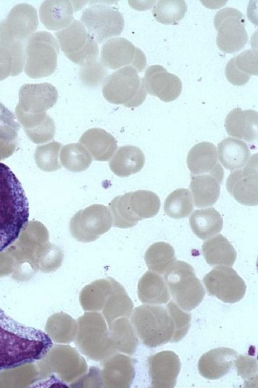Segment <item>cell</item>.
Returning a JSON list of instances; mask_svg holds the SVG:
<instances>
[{
	"instance_id": "obj_1",
	"label": "cell",
	"mask_w": 258,
	"mask_h": 388,
	"mask_svg": "<svg viewBox=\"0 0 258 388\" xmlns=\"http://www.w3.org/2000/svg\"><path fill=\"white\" fill-rule=\"evenodd\" d=\"M52 347L48 334L19 322L0 308V372L40 360Z\"/></svg>"
},
{
	"instance_id": "obj_2",
	"label": "cell",
	"mask_w": 258,
	"mask_h": 388,
	"mask_svg": "<svg viewBox=\"0 0 258 388\" xmlns=\"http://www.w3.org/2000/svg\"><path fill=\"white\" fill-rule=\"evenodd\" d=\"M29 217V203L20 181L0 162V252L18 238Z\"/></svg>"
},
{
	"instance_id": "obj_3",
	"label": "cell",
	"mask_w": 258,
	"mask_h": 388,
	"mask_svg": "<svg viewBox=\"0 0 258 388\" xmlns=\"http://www.w3.org/2000/svg\"><path fill=\"white\" fill-rule=\"evenodd\" d=\"M77 321L78 329L74 341L83 354L92 360L102 361L117 353L101 314L87 312Z\"/></svg>"
},
{
	"instance_id": "obj_4",
	"label": "cell",
	"mask_w": 258,
	"mask_h": 388,
	"mask_svg": "<svg viewBox=\"0 0 258 388\" xmlns=\"http://www.w3.org/2000/svg\"><path fill=\"white\" fill-rule=\"evenodd\" d=\"M131 323L137 336L149 348L171 341L174 326L166 308L158 305L144 304L134 309Z\"/></svg>"
},
{
	"instance_id": "obj_5",
	"label": "cell",
	"mask_w": 258,
	"mask_h": 388,
	"mask_svg": "<svg viewBox=\"0 0 258 388\" xmlns=\"http://www.w3.org/2000/svg\"><path fill=\"white\" fill-rule=\"evenodd\" d=\"M114 227L127 228L139 221L156 215L160 207L159 197L154 192L138 190L115 197L108 204Z\"/></svg>"
},
{
	"instance_id": "obj_6",
	"label": "cell",
	"mask_w": 258,
	"mask_h": 388,
	"mask_svg": "<svg viewBox=\"0 0 258 388\" xmlns=\"http://www.w3.org/2000/svg\"><path fill=\"white\" fill-rule=\"evenodd\" d=\"M164 280L176 304L190 311L202 301L205 295L193 267L183 261H175L164 273Z\"/></svg>"
},
{
	"instance_id": "obj_7",
	"label": "cell",
	"mask_w": 258,
	"mask_h": 388,
	"mask_svg": "<svg viewBox=\"0 0 258 388\" xmlns=\"http://www.w3.org/2000/svg\"><path fill=\"white\" fill-rule=\"evenodd\" d=\"M131 66L121 68L107 76L103 82L102 93L109 103L136 108L145 100L147 91L143 78Z\"/></svg>"
},
{
	"instance_id": "obj_8",
	"label": "cell",
	"mask_w": 258,
	"mask_h": 388,
	"mask_svg": "<svg viewBox=\"0 0 258 388\" xmlns=\"http://www.w3.org/2000/svg\"><path fill=\"white\" fill-rule=\"evenodd\" d=\"M59 47L55 37L46 31H39L28 39L25 50L26 74L37 79L51 75L57 67Z\"/></svg>"
},
{
	"instance_id": "obj_9",
	"label": "cell",
	"mask_w": 258,
	"mask_h": 388,
	"mask_svg": "<svg viewBox=\"0 0 258 388\" xmlns=\"http://www.w3.org/2000/svg\"><path fill=\"white\" fill-rule=\"evenodd\" d=\"M93 2L83 10L80 18L90 35L99 43L120 35L124 22L117 8L108 2Z\"/></svg>"
},
{
	"instance_id": "obj_10",
	"label": "cell",
	"mask_w": 258,
	"mask_h": 388,
	"mask_svg": "<svg viewBox=\"0 0 258 388\" xmlns=\"http://www.w3.org/2000/svg\"><path fill=\"white\" fill-rule=\"evenodd\" d=\"M55 35L59 47L74 63L83 66L97 59L99 54L97 42L81 22L73 20L68 26L56 32Z\"/></svg>"
},
{
	"instance_id": "obj_11",
	"label": "cell",
	"mask_w": 258,
	"mask_h": 388,
	"mask_svg": "<svg viewBox=\"0 0 258 388\" xmlns=\"http://www.w3.org/2000/svg\"><path fill=\"white\" fill-rule=\"evenodd\" d=\"M214 24L218 31L217 44L221 51L232 54L241 50L247 43L245 18L237 9L230 7L221 9L216 13Z\"/></svg>"
},
{
	"instance_id": "obj_12",
	"label": "cell",
	"mask_w": 258,
	"mask_h": 388,
	"mask_svg": "<svg viewBox=\"0 0 258 388\" xmlns=\"http://www.w3.org/2000/svg\"><path fill=\"white\" fill-rule=\"evenodd\" d=\"M112 223L110 212L105 206L93 204L76 212L70 220L69 228L74 238L89 243L107 232Z\"/></svg>"
},
{
	"instance_id": "obj_13",
	"label": "cell",
	"mask_w": 258,
	"mask_h": 388,
	"mask_svg": "<svg viewBox=\"0 0 258 388\" xmlns=\"http://www.w3.org/2000/svg\"><path fill=\"white\" fill-rule=\"evenodd\" d=\"M209 295L225 303H234L240 301L246 292L243 280L230 267H214L203 279Z\"/></svg>"
},
{
	"instance_id": "obj_14",
	"label": "cell",
	"mask_w": 258,
	"mask_h": 388,
	"mask_svg": "<svg viewBox=\"0 0 258 388\" xmlns=\"http://www.w3.org/2000/svg\"><path fill=\"white\" fill-rule=\"evenodd\" d=\"M226 186L229 193L239 203L256 206L258 203L257 154L249 157L242 168L233 170L227 178Z\"/></svg>"
},
{
	"instance_id": "obj_15",
	"label": "cell",
	"mask_w": 258,
	"mask_h": 388,
	"mask_svg": "<svg viewBox=\"0 0 258 388\" xmlns=\"http://www.w3.org/2000/svg\"><path fill=\"white\" fill-rule=\"evenodd\" d=\"M38 24L37 10L33 6L27 3L16 5L0 22V40L24 43L35 31Z\"/></svg>"
},
{
	"instance_id": "obj_16",
	"label": "cell",
	"mask_w": 258,
	"mask_h": 388,
	"mask_svg": "<svg viewBox=\"0 0 258 388\" xmlns=\"http://www.w3.org/2000/svg\"><path fill=\"white\" fill-rule=\"evenodd\" d=\"M100 55L102 63L113 70L131 66L141 72L146 65L144 53L123 37H113L106 41L102 46Z\"/></svg>"
},
{
	"instance_id": "obj_17",
	"label": "cell",
	"mask_w": 258,
	"mask_h": 388,
	"mask_svg": "<svg viewBox=\"0 0 258 388\" xmlns=\"http://www.w3.org/2000/svg\"><path fill=\"white\" fill-rule=\"evenodd\" d=\"M147 93L165 102L175 100L180 94L182 82L175 74L169 73L163 66L154 65L146 70L143 78Z\"/></svg>"
},
{
	"instance_id": "obj_18",
	"label": "cell",
	"mask_w": 258,
	"mask_h": 388,
	"mask_svg": "<svg viewBox=\"0 0 258 388\" xmlns=\"http://www.w3.org/2000/svg\"><path fill=\"white\" fill-rule=\"evenodd\" d=\"M148 366L152 387H173L179 373L181 363L171 351H163L149 357Z\"/></svg>"
},
{
	"instance_id": "obj_19",
	"label": "cell",
	"mask_w": 258,
	"mask_h": 388,
	"mask_svg": "<svg viewBox=\"0 0 258 388\" xmlns=\"http://www.w3.org/2000/svg\"><path fill=\"white\" fill-rule=\"evenodd\" d=\"M87 2L84 1H45L39 8L40 19L48 30L63 29L73 21L74 12L82 9Z\"/></svg>"
},
{
	"instance_id": "obj_20",
	"label": "cell",
	"mask_w": 258,
	"mask_h": 388,
	"mask_svg": "<svg viewBox=\"0 0 258 388\" xmlns=\"http://www.w3.org/2000/svg\"><path fill=\"white\" fill-rule=\"evenodd\" d=\"M101 376L104 387H128L135 375V361L115 353L101 361Z\"/></svg>"
},
{
	"instance_id": "obj_21",
	"label": "cell",
	"mask_w": 258,
	"mask_h": 388,
	"mask_svg": "<svg viewBox=\"0 0 258 388\" xmlns=\"http://www.w3.org/2000/svg\"><path fill=\"white\" fill-rule=\"evenodd\" d=\"M187 165L191 175L208 174L223 181L224 170L218 160L216 147L212 142L203 141L193 146L187 156Z\"/></svg>"
},
{
	"instance_id": "obj_22",
	"label": "cell",
	"mask_w": 258,
	"mask_h": 388,
	"mask_svg": "<svg viewBox=\"0 0 258 388\" xmlns=\"http://www.w3.org/2000/svg\"><path fill=\"white\" fill-rule=\"evenodd\" d=\"M237 357V352L231 348L220 347L212 349L200 358L199 373L208 379H219L232 368Z\"/></svg>"
},
{
	"instance_id": "obj_23",
	"label": "cell",
	"mask_w": 258,
	"mask_h": 388,
	"mask_svg": "<svg viewBox=\"0 0 258 388\" xmlns=\"http://www.w3.org/2000/svg\"><path fill=\"white\" fill-rule=\"evenodd\" d=\"M258 114L256 111L236 108L227 115L225 127L228 135L253 142L257 138Z\"/></svg>"
},
{
	"instance_id": "obj_24",
	"label": "cell",
	"mask_w": 258,
	"mask_h": 388,
	"mask_svg": "<svg viewBox=\"0 0 258 388\" xmlns=\"http://www.w3.org/2000/svg\"><path fill=\"white\" fill-rule=\"evenodd\" d=\"M79 141L88 149L93 159L99 161H108L117 148L115 137L99 128H90L86 131Z\"/></svg>"
},
{
	"instance_id": "obj_25",
	"label": "cell",
	"mask_w": 258,
	"mask_h": 388,
	"mask_svg": "<svg viewBox=\"0 0 258 388\" xmlns=\"http://www.w3.org/2000/svg\"><path fill=\"white\" fill-rule=\"evenodd\" d=\"M56 347L59 356L56 372L60 379L70 384L87 372V363L78 351L70 345Z\"/></svg>"
},
{
	"instance_id": "obj_26",
	"label": "cell",
	"mask_w": 258,
	"mask_h": 388,
	"mask_svg": "<svg viewBox=\"0 0 258 388\" xmlns=\"http://www.w3.org/2000/svg\"><path fill=\"white\" fill-rule=\"evenodd\" d=\"M145 162V155L139 148L125 145L118 148L109 162V166L116 175L126 177L140 171Z\"/></svg>"
},
{
	"instance_id": "obj_27",
	"label": "cell",
	"mask_w": 258,
	"mask_h": 388,
	"mask_svg": "<svg viewBox=\"0 0 258 388\" xmlns=\"http://www.w3.org/2000/svg\"><path fill=\"white\" fill-rule=\"evenodd\" d=\"M138 295L143 303L159 305L168 302L170 298L167 285L159 274L147 271L140 279Z\"/></svg>"
},
{
	"instance_id": "obj_28",
	"label": "cell",
	"mask_w": 258,
	"mask_h": 388,
	"mask_svg": "<svg viewBox=\"0 0 258 388\" xmlns=\"http://www.w3.org/2000/svg\"><path fill=\"white\" fill-rule=\"evenodd\" d=\"M112 288L102 309L108 327L116 319L129 318L134 304L123 286L112 277Z\"/></svg>"
},
{
	"instance_id": "obj_29",
	"label": "cell",
	"mask_w": 258,
	"mask_h": 388,
	"mask_svg": "<svg viewBox=\"0 0 258 388\" xmlns=\"http://www.w3.org/2000/svg\"><path fill=\"white\" fill-rule=\"evenodd\" d=\"M25 58L23 42L0 40V81L20 74Z\"/></svg>"
},
{
	"instance_id": "obj_30",
	"label": "cell",
	"mask_w": 258,
	"mask_h": 388,
	"mask_svg": "<svg viewBox=\"0 0 258 388\" xmlns=\"http://www.w3.org/2000/svg\"><path fill=\"white\" fill-rule=\"evenodd\" d=\"M218 154L222 165L232 171L241 168L246 164L250 151L243 141L228 137L218 144Z\"/></svg>"
},
{
	"instance_id": "obj_31",
	"label": "cell",
	"mask_w": 258,
	"mask_h": 388,
	"mask_svg": "<svg viewBox=\"0 0 258 388\" xmlns=\"http://www.w3.org/2000/svg\"><path fill=\"white\" fill-rule=\"evenodd\" d=\"M221 183L210 174L191 175L189 187L196 207L204 208L215 204L220 196Z\"/></svg>"
},
{
	"instance_id": "obj_32",
	"label": "cell",
	"mask_w": 258,
	"mask_h": 388,
	"mask_svg": "<svg viewBox=\"0 0 258 388\" xmlns=\"http://www.w3.org/2000/svg\"><path fill=\"white\" fill-rule=\"evenodd\" d=\"M202 248L205 260L212 266H232L236 259V251L222 234L217 235L205 241Z\"/></svg>"
},
{
	"instance_id": "obj_33",
	"label": "cell",
	"mask_w": 258,
	"mask_h": 388,
	"mask_svg": "<svg viewBox=\"0 0 258 388\" xmlns=\"http://www.w3.org/2000/svg\"><path fill=\"white\" fill-rule=\"evenodd\" d=\"M189 222L192 232L203 240L219 233L223 227L222 217L214 208L196 210Z\"/></svg>"
},
{
	"instance_id": "obj_34",
	"label": "cell",
	"mask_w": 258,
	"mask_h": 388,
	"mask_svg": "<svg viewBox=\"0 0 258 388\" xmlns=\"http://www.w3.org/2000/svg\"><path fill=\"white\" fill-rule=\"evenodd\" d=\"M112 288V277L100 279L86 285L81 291L79 301L86 311L102 310Z\"/></svg>"
},
{
	"instance_id": "obj_35",
	"label": "cell",
	"mask_w": 258,
	"mask_h": 388,
	"mask_svg": "<svg viewBox=\"0 0 258 388\" xmlns=\"http://www.w3.org/2000/svg\"><path fill=\"white\" fill-rule=\"evenodd\" d=\"M116 351L128 355L134 354L138 345V339L128 318L120 317L108 327Z\"/></svg>"
},
{
	"instance_id": "obj_36",
	"label": "cell",
	"mask_w": 258,
	"mask_h": 388,
	"mask_svg": "<svg viewBox=\"0 0 258 388\" xmlns=\"http://www.w3.org/2000/svg\"><path fill=\"white\" fill-rule=\"evenodd\" d=\"M144 259L148 269L159 274H163L176 260L172 246L163 241L151 245L145 254Z\"/></svg>"
},
{
	"instance_id": "obj_37",
	"label": "cell",
	"mask_w": 258,
	"mask_h": 388,
	"mask_svg": "<svg viewBox=\"0 0 258 388\" xmlns=\"http://www.w3.org/2000/svg\"><path fill=\"white\" fill-rule=\"evenodd\" d=\"M60 159L62 166L74 172L87 170L92 161L88 151L80 143L64 145L61 150Z\"/></svg>"
},
{
	"instance_id": "obj_38",
	"label": "cell",
	"mask_w": 258,
	"mask_h": 388,
	"mask_svg": "<svg viewBox=\"0 0 258 388\" xmlns=\"http://www.w3.org/2000/svg\"><path fill=\"white\" fill-rule=\"evenodd\" d=\"M193 200L187 188H178L166 198L164 210L166 214L174 219L187 217L193 210Z\"/></svg>"
},
{
	"instance_id": "obj_39",
	"label": "cell",
	"mask_w": 258,
	"mask_h": 388,
	"mask_svg": "<svg viewBox=\"0 0 258 388\" xmlns=\"http://www.w3.org/2000/svg\"><path fill=\"white\" fill-rule=\"evenodd\" d=\"M186 11L187 6L183 0H161L153 7L152 14L158 22L168 25L179 22Z\"/></svg>"
},
{
	"instance_id": "obj_40",
	"label": "cell",
	"mask_w": 258,
	"mask_h": 388,
	"mask_svg": "<svg viewBox=\"0 0 258 388\" xmlns=\"http://www.w3.org/2000/svg\"><path fill=\"white\" fill-rule=\"evenodd\" d=\"M166 309L172 319L174 326V333L170 342H179L188 332L190 324L191 314L182 310L172 300L167 304Z\"/></svg>"
},
{
	"instance_id": "obj_41",
	"label": "cell",
	"mask_w": 258,
	"mask_h": 388,
	"mask_svg": "<svg viewBox=\"0 0 258 388\" xmlns=\"http://www.w3.org/2000/svg\"><path fill=\"white\" fill-rule=\"evenodd\" d=\"M107 71L105 66L97 60L81 66L79 78L85 85L95 87L99 85L107 77Z\"/></svg>"
},
{
	"instance_id": "obj_42",
	"label": "cell",
	"mask_w": 258,
	"mask_h": 388,
	"mask_svg": "<svg viewBox=\"0 0 258 388\" xmlns=\"http://www.w3.org/2000/svg\"><path fill=\"white\" fill-rule=\"evenodd\" d=\"M237 375L244 380L245 387H253L257 383V364L256 360L245 355H240L234 361Z\"/></svg>"
},
{
	"instance_id": "obj_43",
	"label": "cell",
	"mask_w": 258,
	"mask_h": 388,
	"mask_svg": "<svg viewBox=\"0 0 258 388\" xmlns=\"http://www.w3.org/2000/svg\"><path fill=\"white\" fill-rule=\"evenodd\" d=\"M236 67L243 73L249 75H257V53L253 50H247L235 57Z\"/></svg>"
},
{
	"instance_id": "obj_44",
	"label": "cell",
	"mask_w": 258,
	"mask_h": 388,
	"mask_svg": "<svg viewBox=\"0 0 258 388\" xmlns=\"http://www.w3.org/2000/svg\"><path fill=\"white\" fill-rule=\"evenodd\" d=\"M71 387H104L101 370L96 366L90 367L88 371L70 383Z\"/></svg>"
},
{
	"instance_id": "obj_45",
	"label": "cell",
	"mask_w": 258,
	"mask_h": 388,
	"mask_svg": "<svg viewBox=\"0 0 258 388\" xmlns=\"http://www.w3.org/2000/svg\"><path fill=\"white\" fill-rule=\"evenodd\" d=\"M225 75L228 81L234 85L241 86L248 82L250 75L240 71L235 65V57L231 59L225 67Z\"/></svg>"
}]
</instances>
